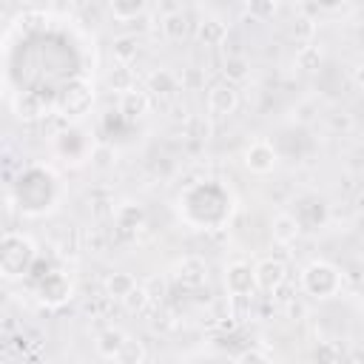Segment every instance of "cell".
Masks as SVG:
<instances>
[{
    "label": "cell",
    "mask_w": 364,
    "mask_h": 364,
    "mask_svg": "<svg viewBox=\"0 0 364 364\" xmlns=\"http://www.w3.org/2000/svg\"><path fill=\"white\" fill-rule=\"evenodd\" d=\"M34 256H37V250H34V245H31L28 236L11 233V230L3 236V256H0V264H3V276H6V279H14V276L26 273L28 264L34 262Z\"/></svg>",
    "instance_id": "7a4b0ae2"
},
{
    "label": "cell",
    "mask_w": 364,
    "mask_h": 364,
    "mask_svg": "<svg viewBox=\"0 0 364 364\" xmlns=\"http://www.w3.org/2000/svg\"><path fill=\"white\" fill-rule=\"evenodd\" d=\"M148 293H151V301H159L165 296V282L162 279H151V284H145Z\"/></svg>",
    "instance_id": "f546056e"
},
{
    "label": "cell",
    "mask_w": 364,
    "mask_h": 364,
    "mask_svg": "<svg viewBox=\"0 0 364 364\" xmlns=\"http://www.w3.org/2000/svg\"><path fill=\"white\" fill-rule=\"evenodd\" d=\"M270 230H273V239H276L279 245H290V242L299 239V233H301V222L296 219V213H276Z\"/></svg>",
    "instance_id": "7c38bea8"
},
{
    "label": "cell",
    "mask_w": 364,
    "mask_h": 364,
    "mask_svg": "<svg viewBox=\"0 0 364 364\" xmlns=\"http://www.w3.org/2000/svg\"><path fill=\"white\" fill-rule=\"evenodd\" d=\"M151 108V97L148 91H139V88H128V91H119V102H117V111L128 119V122H136L148 114Z\"/></svg>",
    "instance_id": "52a82bcc"
},
{
    "label": "cell",
    "mask_w": 364,
    "mask_h": 364,
    "mask_svg": "<svg viewBox=\"0 0 364 364\" xmlns=\"http://www.w3.org/2000/svg\"><path fill=\"white\" fill-rule=\"evenodd\" d=\"M114 222H117V228H122V230H136V228L145 225V208H142L139 202H122V205H117V210H114Z\"/></svg>",
    "instance_id": "4fadbf2b"
},
{
    "label": "cell",
    "mask_w": 364,
    "mask_h": 364,
    "mask_svg": "<svg viewBox=\"0 0 364 364\" xmlns=\"http://www.w3.org/2000/svg\"><path fill=\"white\" fill-rule=\"evenodd\" d=\"M176 88H179V80H176V74H171L168 68H156V71H151L148 80H145V91H151L154 97H171Z\"/></svg>",
    "instance_id": "5bb4252c"
},
{
    "label": "cell",
    "mask_w": 364,
    "mask_h": 364,
    "mask_svg": "<svg viewBox=\"0 0 364 364\" xmlns=\"http://www.w3.org/2000/svg\"><path fill=\"white\" fill-rule=\"evenodd\" d=\"M108 82H111V88H114V91H128V88H134V85H131V74H128V68H125L122 63H119V68H114V71H111Z\"/></svg>",
    "instance_id": "484cf974"
},
{
    "label": "cell",
    "mask_w": 364,
    "mask_h": 364,
    "mask_svg": "<svg viewBox=\"0 0 364 364\" xmlns=\"http://www.w3.org/2000/svg\"><path fill=\"white\" fill-rule=\"evenodd\" d=\"M353 80H355V85H358V88H364V63H361V65H355Z\"/></svg>",
    "instance_id": "e575fe53"
},
{
    "label": "cell",
    "mask_w": 364,
    "mask_h": 364,
    "mask_svg": "<svg viewBox=\"0 0 364 364\" xmlns=\"http://www.w3.org/2000/svg\"><path fill=\"white\" fill-rule=\"evenodd\" d=\"M318 9H324V11H336V9H341L344 6V0H313Z\"/></svg>",
    "instance_id": "1f68e13d"
},
{
    "label": "cell",
    "mask_w": 364,
    "mask_h": 364,
    "mask_svg": "<svg viewBox=\"0 0 364 364\" xmlns=\"http://www.w3.org/2000/svg\"><path fill=\"white\" fill-rule=\"evenodd\" d=\"M316 358H333V361H336V358H341V353H338V350H333V347L324 341V344H318V347H316Z\"/></svg>",
    "instance_id": "4dcf8cb0"
},
{
    "label": "cell",
    "mask_w": 364,
    "mask_h": 364,
    "mask_svg": "<svg viewBox=\"0 0 364 364\" xmlns=\"http://www.w3.org/2000/svg\"><path fill=\"white\" fill-rule=\"evenodd\" d=\"M239 108V91L233 82L222 80L208 91V111L213 117H230Z\"/></svg>",
    "instance_id": "8992f818"
},
{
    "label": "cell",
    "mask_w": 364,
    "mask_h": 364,
    "mask_svg": "<svg viewBox=\"0 0 364 364\" xmlns=\"http://www.w3.org/2000/svg\"><path fill=\"white\" fill-rule=\"evenodd\" d=\"M173 273L185 287H199L208 282V264L202 256H185L182 262H176Z\"/></svg>",
    "instance_id": "30bf717a"
},
{
    "label": "cell",
    "mask_w": 364,
    "mask_h": 364,
    "mask_svg": "<svg viewBox=\"0 0 364 364\" xmlns=\"http://www.w3.org/2000/svg\"><path fill=\"white\" fill-rule=\"evenodd\" d=\"M159 28H162L165 40L179 43V40H185V37H188V17H185L182 11H165V14H162Z\"/></svg>",
    "instance_id": "9a60e30c"
},
{
    "label": "cell",
    "mask_w": 364,
    "mask_h": 364,
    "mask_svg": "<svg viewBox=\"0 0 364 364\" xmlns=\"http://www.w3.org/2000/svg\"><path fill=\"white\" fill-rule=\"evenodd\" d=\"M108 9H111V14H114V20L131 23V20H136V17L145 14L148 0H108Z\"/></svg>",
    "instance_id": "2e32d148"
},
{
    "label": "cell",
    "mask_w": 364,
    "mask_h": 364,
    "mask_svg": "<svg viewBox=\"0 0 364 364\" xmlns=\"http://www.w3.org/2000/svg\"><path fill=\"white\" fill-rule=\"evenodd\" d=\"M321 65V51L316 48V46H301L299 51H296V68H301V71H316Z\"/></svg>",
    "instance_id": "cb8c5ba5"
},
{
    "label": "cell",
    "mask_w": 364,
    "mask_h": 364,
    "mask_svg": "<svg viewBox=\"0 0 364 364\" xmlns=\"http://www.w3.org/2000/svg\"><path fill=\"white\" fill-rule=\"evenodd\" d=\"M245 3L253 20H270L276 14V0H245Z\"/></svg>",
    "instance_id": "d4e9b609"
},
{
    "label": "cell",
    "mask_w": 364,
    "mask_h": 364,
    "mask_svg": "<svg viewBox=\"0 0 364 364\" xmlns=\"http://www.w3.org/2000/svg\"><path fill=\"white\" fill-rule=\"evenodd\" d=\"M85 242H88V247H91V250H102V236H100V233H88V239H85Z\"/></svg>",
    "instance_id": "d6a6232c"
},
{
    "label": "cell",
    "mask_w": 364,
    "mask_h": 364,
    "mask_svg": "<svg viewBox=\"0 0 364 364\" xmlns=\"http://www.w3.org/2000/svg\"><path fill=\"white\" fill-rule=\"evenodd\" d=\"M225 287L230 293V299H247L256 287V270L247 262H230L225 267Z\"/></svg>",
    "instance_id": "3957f363"
},
{
    "label": "cell",
    "mask_w": 364,
    "mask_h": 364,
    "mask_svg": "<svg viewBox=\"0 0 364 364\" xmlns=\"http://www.w3.org/2000/svg\"><path fill=\"white\" fill-rule=\"evenodd\" d=\"M91 159H94V165L108 168V165H111V159H114V151H111V148H105V145H97V148L91 151Z\"/></svg>",
    "instance_id": "83f0119b"
},
{
    "label": "cell",
    "mask_w": 364,
    "mask_h": 364,
    "mask_svg": "<svg viewBox=\"0 0 364 364\" xmlns=\"http://www.w3.org/2000/svg\"><path fill=\"white\" fill-rule=\"evenodd\" d=\"M196 37L205 43V46H222L228 40V26L219 20V17H208L199 23V31Z\"/></svg>",
    "instance_id": "e0dca14e"
},
{
    "label": "cell",
    "mask_w": 364,
    "mask_h": 364,
    "mask_svg": "<svg viewBox=\"0 0 364 364\" xmlns=\"http://www.w3.org/2000/svg\"><path fill=\"white\" fill-rule=\"evenodd\" d=\"M145 358H148L145 344H142L139 338H131V336H128V341H125V347H122V353H119L117 361H122V364H142Z\"/></svg>",
    "instance_id": "603a6c76"
},
{
    "label": "cell",
    "mask_w": 364,
    "mask_h": 364,
    "mask_svg": "<svg viewBox=\"0 0 364 364\" xmlns=\"http://www.w3.org/2000/svg\"><path fill=\"white\" fill-rule=\"evenodd\" d=\"M236 358H239V361H270V353H267V350H262V347H250V350L239 353Z\"/></svg>",
    "instance_id": "f1b7e54d"
},
{
    "label": "cell",
    "mask_w": 364,
    "mask_h": 364,
    "mask_svg": "<svg viewBox=\"0 0 364 364\" xmlns=\"http://www.w3.org/2000/svg\"><path fill=\"white\" fill-rule=\"evenodd\" d=\"M313 31H316V26H313L310 17H299V20L293 23V37H296V40H310Z\"/></svg>",
    "instance_id": "4316f807"
},
{
    "label": "cell",
    "mask_w": 364,
    "mask_h": 364,
    "mask_svg": "<svg viewBox=\"0 0 364 364\" xmlns=\"http://www.w3.org/2000/svg\"><path fill=\"white\" fill-rule=\"evenodd\" d=\"M199 82V71L196 68H191L188 71V77H182V85H196Z\"/></svg>",
    "instance_id": "836d02e7"
},
{
    "label": "cell",
    "mask_w": 364,
    "mask_h": 364,
    "mask_svg": "<svg viewBox=\"0 0 364 364\" xmlns=\"http://www.w3.org/2000/svg\"><path fill=\"white\" fill-rule=\"evenodd\" d=\"M37 296L46 301V304H60L71 296V282L63 276V273H46V279L37 284Z\"/></svg>",
    "instance_id": "9c48e42d"
},
{
    "label": "cell",
    "mask_w": 364,
    "mask_h": 364,
    "mask_svg": "<svg viewBox=\"0 0 364 364\" xmlns=\"http://www.w3.org/2000/svg\"><path fill=\"white\" fill-rule=\"evenodd\" d=\"M148 304H151V293H148L145 284H136V287L122 299V307H125L128 313H142Z\"/></svg>",
    "instance_id": "7402d4cb"
},
{
    "label": "cell",
    "mask_w": 364,
    "mask_h": 364,
    "mask_svg": "<svg viewBox=\"0 0 364 364\" xmlns=\"http://www.w3.org/2000/svg\"><path fill=\"white\" fill-rule=\"evenodd\" d=\"M136 287V279L131 276V273H125V270H117V273H111L108 279H105V293L111 296V299H125L131 290Z\"/></svg>",
    "instance_id": "ffe728a7"
},
{
    "label": "cell",
    "mask_w": 364,
    "mask_h": 364,
    "mask_svg": "<svg viewBox=\"0 0 364 364\" xmlns=\"http://www.w3.org/2000/svg\"><path fill=\"white\" fill-rule=\"evenodd\" d=\"M14 114H17L20 119H37V117L43 114L40 97H37V94H20V97L14 100Z\"/></svg>",
    "instance_id": "44dd1931"
},
{
    "label": "cell",
    "mask_w": 364,
    "mask_h": 364,
    "mask_svg": "<svg viewBox=\"0 0 364 364\" xmlns=\"http://www.w3.org/2000/svg\"><path fill=\"white\" fill-rule=\"evenodd\" d=\"M253 270H256V287H259L262 293H276V290H282L284 282H287V264H284L282 259L267 256V259H262Z\"/></svg>",
    "instance_id": "5b68a950"
},
{
    "label": "cell",
    "mask_w": 364,
    "mask_h": 364,
    "mask_svg": "<svg viewBox=\"0 0 364 364\" xmlns=\"http://www.w3.org/2000/svg\"><path fill=\"white\" fill-rule=\"evenodd\" d=\"M301 290L313 299H330L341 290V270L333 262L316 259L301 270Z\"/></svg>",
    "instance_id": "6da1fadb"
},
{
    "label": "cell",
    "mask_w": 364,
    "mask_h": 364,
    "mask_svg": "<svg viewBox=\"0 0 364 364\" xmlns=\"http://www.w3.org/2000/svg\"><path fill=\"white\" fill-rule=\"evenodd\" d=\"M111 54H114L117 63L128 65V63L136 60V54H139V40H136L134 34H119V37H114V43H111Z\"/></svg>",
    "instance_id": "d6986e66"
},
{
    "label": "cell",
    "mask_w": 364,
    "mask_h": 364,
    "mask_svg": "<svg viewBox=\"0 0 364 364\" xmlns=\"http://www.w3.org/2000/svg\"><path fill=\"white\" fill-rule=\"evenodd\" d=\"M94 94H91V85L85 80H74L71 85H65L63 97H60V105L65 114H82L88 105H91Z\"/></svg>",
    "instance_id": "ba28073f"
},
{
    "label": "cell",
    "mask_w": 364,
    "mask_h": 364,
    "mask_svg": "<svg viewBox=\"0 0 364 364\" xmlns=\"http://www.w3.org/2000/svg\"><path fill=\"white\" fill-rule=\"evenodd\" d=\"M242 162H245V168L250 171V173H259V176H264V173H270L276 165H279V154H276V148L270 145V142H250L247 148H245V154H242Z\"/></svg>",
    "instance_id": "277c9868"
},
{
    "label": "cell",
    "mask_w": 364,
    "mask_h": 364,
    "mask_svg": "<svg viewBox=\"0 0 364 364\" xmlns=\"http://www.w3.org/2000/svg\"><path fill=\"white\" fill-rule=\"evenodd\" d=\"M125 341H128V336H125L119 327H105V330L97 336L94 350H97L100 358H105V361H117L119 353H122V347H125Z\"/></svg>",
    "instance_id": "8fae6325"
},
{
    "label": "cell",
    "mask_w": 364,
    "mask_h": 364,
    "mask_svg": "<svg viewBox=\"0 0 364 364\" xmlns=\"http://www.w3.org/2000/svg\"><path fill=\"white\" fill-rule=\"evenodd\" d=\"M222 74H225L228 82L239 85V82H245L250 77V60L245 54H228V60L222 65Z\"/></svg>",
    "instance_id": "ac0fdd59"
},
{
    "label": "cell",
    "mask_w": 364,
    "mask_h": 364,
    "mask_svg": "<svg viewBox=\"0 0 364 364\" xmlns=\"http://www.w3.org/2000/svg\"><path fill=\"white\" fill-rule=\"evenodd\" d=\"M6 3H9V6H14V3H23V0H6Z\"/></svg>",
    "instance_id": "d590c367"
}]
</instances>
